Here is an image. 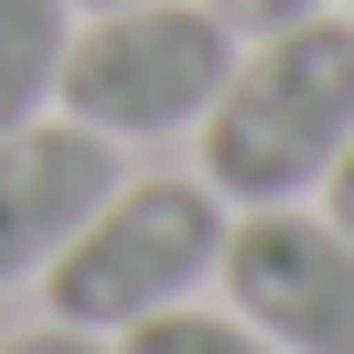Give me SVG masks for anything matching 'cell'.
<instances>
[{
	"label": "cell",
	"instance_id": "obj_8",
	"mask_svg": "<svg viewBox=\"0 0 354 354\" xmlns=\"http://www.w3.org/2000/svg\"><path fill=\"white\" fill-rule=\"evenodd\" d=\"M204 11H215L225 32H279V22H311L322 0H204Z\"/></svg>",
	"mask_w": 354,
	"mask_h": 354
},
{
	"label": "cell",
	"instance_id": "obj_2",
	"mask_svg": "<svg viewBox=\"0 0 354 354\" xmlns=\"http://www.w3.org/2000/svg\"><path fill=\"white\" fill-rule=\"evenodd\" d=\"M215 258H225L215 183H204V172L194 183H183V172H140V183H118V194L54 247L44 301H54V322L118 344V333L151 322V311H183L204 279H215Z\"/></svg>",
	"mask_w": 354,
	"mask_h": 354
},
{
	"label": "cell",
	"instance_id": "obj_6",
	"mask_svg": "<svg viewBox=\"0 0 354 354\" xmlns=\"http://www.w3.org/2000/svg\"><path fill=\"white\" fill-rule=\"evenodd\" d=\"M75 0H0V129H32L65 86Z\"/></svg>",
	"mask_w": 354,
	"mask_h": 354
},
{
	"label": "cell",
	"instance_id": "obj_3",
	"mask_svg": "<svg viewBox=\"0 0 354 354\" xmlns=\"http://www.w3.org/2000/svg\"><path fill=\"white\" fill-rule=\"evenodd\" d=\"M236 32L204 0H129V11H86L65 44V86L54 108L97 140H172L215 108Z\"/></svg>",
	"mask_w": 354,
	"mask_h": 354
},
{
	"label": "cell",
	"instance_id": "obj_12",
	"mask_svg": "<svg viewBox=\"0 0 354 354\" xmlns=\"http://www.w3.org/2000/svg\"><path fill=\"white\" fill-rule=\"evenodd\" d=\"M344 22H354V0H344Z\"/></svg>",
	"mask_w": 354,
	"mask_h": 354
},
{
	"label": "cell",
	"instance_id": "obj_7",
	"mask_svg": "<svg viewBox=\"0 0 354 354\" xmlns=\"http://www.w3.org/2000/svg\"><path fill=\"white\" fill-rule=\"evenodd\" d=\"M108 354H279V344H268V333H247L236 311L183 301V311H151V322H129Z\"/></svg>",
	"mask_w": 354,
	"mask_h": 354
},
{
	"label": "cell",
	"instance_id": "obj_9",
	"mask_svg": "<svg viewBox=\"0 0 354 354\" xmlns=\"http://www.w3.org/2000/svg\"><path fill=\"white\" fill-rule=\"evenodd\" d=\"M0 354H108V333H75V322H32V333H11Z\"/></svg>",
	"mask_w": 354,
	"mask_h": 354
},
{
	"label": "cell",
	"instance_id": "obj_1",
	"mask_svg": "<svg viewBox=\"0 0 354 354\" xmlns=\"http://www.w3.org/2000/svg\"><path fill=\"white\" fill-rule=\"evenodd\" d=\"M215 204H301L322 194L333 151L354 140V22L311 11L279 22L225 65L215 108L194 118Z\"/></svg>",
	"mask_w": 354,
	"mask_h": 354
},
{
	"label": "cell",
	"instance_id": "obj_5",
	"mask_svg": "<svg viewBox=\"0 0 354 354\" xmlns=\"http://www.w3.org/2000/svg\"><path fill=\"white\" fill-rule=\"evenodd\" d=\"M118 140L75 129V118H32V129H0V290H22L54 268V247L118 194Z\"/></svg>",
	"mask_w": 354,
	"mask_h": 354
},
{
	"label": "cell",
	"instance_id": "obj_4",
	"mask_svg": "<svg viewBox=\"0 0 354 354\" xmlns=\"http://www.w3.org/2000/svg\"><path fill=\"white\" fill-rule=\"evenodd\" d=\"M225 311L268 333L279 354H354V236L301 204H247L225 215Z\"/></svg>",
	"mask_w": 354,
	"mask_h": 354
},
{
	"label": "cell",
	"instance_id": "obj_11",
	"mask_svg": "<svg viewBox=\"0 0 354 354\" xmlns=\"http://www.w3.org/2000/svg\"><path fill=\"white\" fill-rule=\"evenodd\" d=\"M75 11H129V0H75Z\"/></svg>",
	"mask_w": 354,
	"mask_h": 354
},
{
	"label": "cell",
	"instance_id": "obj_10",
	"mask_svg": "<svg viewBox=\"0 0 354 354\" xmlns=\"http://www.w3.org/2000/svg\"><path fill=\"white\" fill-rule=\"evenodd\" d=\"M322 215H333V225L354 236V140L333 151V172H322Z\"/></svg>",
	"mask_w": 354,
	"mask_h": 354
}]
</instances>
